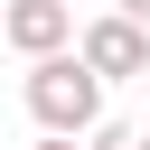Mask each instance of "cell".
Wrapping results in <instances>:
<instances>
[{
  "label": "cell",
  "mask_w": 150,
  "mask_h": 150,
  "mask_svg": "<svg viewBox=\"0 0 150 150\" xmlns=\"http://www.w3.org/2000/svg\"><path fill=\"white\" fill-rule=\"evenodd\" d=\"M28 122L47 131V141H94L103 131V75L66 47V56H47V66H28Z\"/></svg>",
  "instance_id": "6da1fadb"
},
{
  "label": "cell",
  "mask_w": 150,
  "mask_h": 150,
  "mask_svg": "<svg viewBox=\"0 0 150 150\" xmlns=\"http://www.w3.org/2000/svg\"><path fill=\"white\" fill-rule=\"evenodd\" d=\"M75 56L103 75V84H150V28H131V19H84V38H75Z\"/></svg>",
  "instance_id": "7a4b0ae2"
},
{
  "label": "cell",
  "mask_w": 150,
  "mask_h": 150,
  "mask_svg": "<svg viewBox=\"0 0 150 150\" xmlns=\"http://www.w3.org/2000/svg\"><path fill=\"white\" fill-rule=\"evenodd\" d=\"M0 28H9V47H19L28 66H47V56H66L75 9H66V0H9V9H0Z\"/></svg>",
  "instance_id": "3957f363"
},
{
  "label": "cell",
  "mask_w": 150,
  "mask_h": 150,
  "mask_svg": "<svg viewBox=\"0 0 150 150\" xmlns=\"http://www.w3.org/2000/svg\"><path fill=\"white\" fill-rule=\"evenodd\" d=\"M84 150H150V131H131V122H103V131H94Z\"/></svg>",
  "instance_id": "277c9868"
},
{
  "label": "cell",
  "mask_w": 150,
  "mask_h": 150,
  "mask_svg": "<svg viewBox=\"0 0 150 150\" xmlns=\"http://www.w3.org/2000/svg\"><path fill=\"white\" fill-rule=\"evenodd\" d=\"M112 19H131V28H150V0H112Z\"/></svg>",
  "instance_id": "5b68a950"
},
{
  "label": "cell",
  "mask_w": 150,
  "mask_h": 150,
  "mask_svg": "<svg viewBox=\"0 0 150 150\" xmlns=\"http://www.w3.org/2000/svg\"><path fill=\"white\" fill-rule=\"evenodd\" d=\"M38 150H84V141H47V131H38Z\"/></svg>",
  "instance_id": "8992f818"
},
{
  "label": "cell",
  "mask_w": 150,
  "mask_h": 150,
  "mask_svg": "<svg viewBox=\"0 0 150 150\" xmlns=\"http://www.w3.org/2000/svg\"><path fill=\"white\" fill-rule=\"evenodd\" d=\"M0 47H9V28H0Z\"/></svg>",
  "instance_id": "52a82bcc"
},
{
  "label": "cell",
  "mask_w": 150,
  "mask_h": 150,
  "mask_svg": "<svg viewBox=\"0 0 150 150\" xmlns=\"http://www.w3.org/2000/svg\"><path fill=\"white\" fill-rule=\"evenodd\" d=\"M66 9H75V0H66Z\"/></svg>",
  "instance_id": "ba28073f"
}]
</instances>
